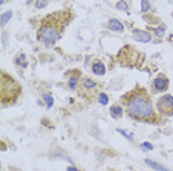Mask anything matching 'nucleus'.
Here are the masks:
<instances>
[{
	"mask_svg": "<svg viewBox=\"0 0 173 171\" xmlns=\"http://www.w3.org/2000/svg\"><path fill=\"white\" fill-rule=\"evenodd\" d=\"M64 15H67V13H64V12L53 13L43 21L41 27L37 33V37L41 43H45L46 46H52L61 38V36L64 33V25L68 24L67 21L62 22Z\"/></svg>",
	"mask_w": 173,
	"mask_h": 171,
	"instance_id": "obj_1",
	"label": "nucleus"
},
{
	"mask_svg": "<svg viewBox=\"0 0 173 171\" xmlns=\"http://www.w3.org/2000/svg\"><path fill=\"white\" fill-rule=\"evenodd\" d=\"M127 114L135 119H148L154 115V108L149 96L142 89H136L127 97Z\"/></svg>",
	"mask_w": 173,
	"mask_h": 171,
	"instance_id": "obj_2",
	"label": "nucleus"
},
{
	"mask_svg": "<svg viewBox=\"0 0 173 171\" xmlns=\"http://www.w3.org/2000/svg\"><path fill=\"white\" fill-rule=\"evenodd\" d=\"M21 93V87L18 81H15L6 72H2V105H11L16 101Z\"/></svg>",
	"mask_w": 173,
	"mask_h": 171,
	"instance_id": "obj_3",
	"label": "nucleus"
},
{
	"mask_svg": "<svg viewBox=\"0 0 173 171\" xmlns=\"http://www.w3.org/2000/svg\"><path fill=\"white\" fill-rule=\"evenodd\" d=\"M157 109L161 115H173V96L164 94L157 101Z\"/></svg>",
	"mask_w": 173,
	"mask_h": 171,
	"instance_id": "obj_4",
	"label": "nucleus"
},
{
	"mask_svg": "<svg viewBox=\"0 0 173 171\" xmlns=\"http://www.w3.org/2000/svg\"><path fill=\"white\" fill-rule=\"evenodd\" d=\"M169 87V80L164 77V75H158L154 81H153V90L155 93H161V91H166Z\"/></svg>",
	"mask_w": 173,
	"mask_h": 171,
	"instance_id": "obj_5",
	"label": "nucleus"
},
{
	"mask_svg": "<svg viewBox=\"0 0 173 171\" xmlns=\"http://www.w3.org/2000/svg\"><path fill=\"white\" fill-rule=\"evenodd\" d=\"M132 37L138 41H142V43H148L151 41V34L146 33V31H141V30H133L132 31Z\"/></svg>",
	"mask_w": 173,
	"mask_h": 171,
	"instance_id": "obj_6",
	"label": "nucleus"
},
{
	"mask_svg": "<svg viewBox=\"0 0 173 171\" xmlns=\"http://www.w3.org/2000/svg\"><path fill=\"white\" fill-rule=\"evenodd\" d=\"M108 28H110L111 31H123L124 30V25H123V22H120L118 19H110V22H108Z\"/></svg>",
	"mask_w": 173,
	"mask_h": 171,
	"instance_id": "obj_7",
	"label": "nucleus"
},
{
	"mask_svg": "<svg viewBox=\"0 0 173 171\" xmlns=\"http://www.w3.org/2000/svg\"><path fill=\"white\" fill-rule=\"evenodd\" d=\"M145 164H146L148 167H151L153 170H155V171H170L169 168L163 167L161 164H158V162H155V161H151V159H145Z\"/></svg>",
	"mask_w": 173,
	"mask_h": 171,
	"instance_id": "obj_8",
	"label": "nucleus"
},
{
	"mask_svg": "<svg viewBox=\"0 0 173 171\" xmlns=\"http://www.w3.org/2000/svg\"><path fill=\"white\" fill-rule=\"evenodd\" d=\"M92 71H93V74H96V75H104L105 74V65L98 61V62H95L92 65Z\"/></svg>",
	"mask_w": 173,
	"mask_h": 171,
	"instance_id": "obj_9",
	"label": "nucleus"
},
{
	"mask_svg": "<svg viewBox=\"0 0 173 171\" xmlns=\"http://www.w3.org/2000/svg\"><path fill=\"white\" fill-rule=\"evenodd\" d=\"M15 65L21 66V68H27L28 62H27V55L25 53H19L16 58H15Z\"/></svg>",
	"mask_w": 173,
	"mask_h": 171,
	"instance_id": "obj_10",
	"label": "nucleus"
},
{
	"mask_svg": "<svg viewBox=\"0 0 173 171\" xmlns=\"http://www.w3.org/2000/svg\"><path fill=\"white\" fill-rule=\"evenodd\" d=\"M80 86H81V89H84V90H93L98 84H96L93 80H90V78H83Z\"/></svg>",
	"mask_w": 173,
	"mask_h": 171,
	"instance_id": "obj_11",
	"label": "nucleus"
},
{
	"mask_svg": "<svg viewBox=\"0 0 173 171\" xmlns=\"http://www.w3.org/2000/svg\"><path fill=\"white\" fill-rule=\"evenodd\" d=\"M110 114H111L113 118H120V117L123 115V108H121L120 105H113V106L110 108Z\"/></svg>",
	"mask_w": 173,
	"mask_h": 171,
	"instance_id": "obj_12",
	"label": "nucleus"
},
{
	"mask_svg": "<svg viewBox=\"0 0 173 171\" xmlns=\"http://www.w3.org/2000/svg\"><path fill=\"white\" fill-rule=\"evenodd\" d=\"M12 18V10H8V12H5V13H2V18H0V25L2 27H5L6 24H8V21Z\"/></svg>",
	"mask_w": 173,
	"mask_h": 171,
	"instance_id": "obj_13",
	"label": "nucleus"
},
{
	"mask_svg": "<svg viewBox=\"0 0 173 171\" xmlns=\"http://www.w3.org/2000/svg\"><path fill=\"white\" fill-rule=\"evenodd\" d=\"M43 101H45V103H46L48 108H52L53 106V96L50 93H45V94H43Z\"/></svg>",
	"mask_w": 173,
	"mask_h": 171,
	"instance_id": "obj_14",
	"label": "nucleus"
},
{
	"mask_svg": "<svg viewBox=\"0 0 173 171\" xmlns=\"http://www.w3.org/2000/svg\"><path fill=\"white\" fill-rule=\"evenodd\" d=\"M98 102L105 106V105L108 103V96H106L105 93H99V94H98Z\"/></svg>",
	"mask_w": 173,
	"mask_h": 171,
	"instance_id": "obj_15",
	"label": "nucleus"
},
{
	"mask_svg": "<svg viewBox=\"0 0 173 171\" xmlns=\"http://www.w3.org/2000/svg\"><path fill=\"white\" fill-rule=\"evenodd\" d=\"M77 83H78V78H77V75H76V77H71V78L68 80V87H70L71 90H74V89L77 87Z\"/></svg>",
	"mask_w": 173,
	"mask_h": 171,
	"instance_id": "obj_16",
	"label": "nucleus"
},
{
	"mask_svg": "<svg viewBox=\"0 0 173 171\" xmlns=\"http://www.w3.org/2000/svg\"><path fill=\"white\" fill-rule=\"evenodd\" d=\"M116 6H117V9H120V10H124V12L129 10V5L124 2V0H120V2H118Z\"/></svg>",
	"mask_w": 173,
	"mask_h": 171,
	"instance_id": "obj_17",
	"label": "nucleus"
},
{
	"mask_svg": "<svg viewBox=\"0 0 173 171\" xmlns=\"http://www.w3.org/2000/svg\"><path fill=\"white\" fill-rule=\"evenodd\" d=\"M154 33L157 34V37H163L166 33V25H160L158 28H154Z\"/></svg>",
	"mask_w": 173,
	"mask_h": 171,
	"instance_id": "obj_18",
	"label": "nucleus"
},
{
	"mask_svg": "<svg viewBox=\"0 0 173 171\" xmlns=\"http://www.w3.org/2000/svg\"><path fill=\"white\" fill-rule=\"evenodd\" d=\"M142 8H141V10L145 13V12H148L149 9H151V5H149V2H148V0H142Z\"/></svg>",
	"mask_w": 173,
	"mask_h": 171,
	"instance_id": "obj_19",
	"label": "nucleus"
},
{
	"mask_svg": "<svg viewBox=\"0 0 173 171\" xmlns=\"http://www.w3.org/2000/svg\"><path fill=\"white\" fill-rule=\"evenodd\" d=\"M48 3H49V0H36V8L41 9V8H45Z\"/></svg>",
	"mask_w": 173,
	"mask_h": 171,
	"instance_id": "obj_20",
	"label": "nucleus"
},
{
	"mask_svg": "<svg viewBox=\"0 0 173 171\" xmlns=\"http://www.w3.org/2000/svg\"><path fill=\"white\" fill-rule=\"evenodd\" d=\"M117 131H118V133H121V134H123V136H124L126 139H129V140H132V139H133V136H132V134H129V133H127L126 130H121V128H117Z\"/></svg>",
	"mask_w": 173,
	"mask_h": 171,
	"instance_id": "obj_21",
	"label": "nucleus"
},
{
	"mask_svg": "<svg viewBox=\"0 0 173 171\" xmlns=\"http://www.w3.org/2000/svg\"><path fill=\"white\" fill-rule=\"evenodd\" d=\"M141 148H142V149H146V151H153V149H154V148H153V144L148 143V142H146V143H142Z\"/></svg>",
	"mask_w": 173,
	"mask_h": 171,
	"instance_id": "obj_22",
	"label": "nucleus"
},
{
	"mask_svg": "<svg viewBox=\"0 0 173 171\" xmlns=\"http://www.w3.org/2000/svg\"><path fill=\"white\" fill-rule=\"evenodd\" d=\"M67 171H78V170H77L76 167H73V165H71V167H68V168H67Z\"/></svg>",
	"mask_w": 173,
	"mask_h": 171,
	"instance_id": "obj_23",
	"label": "nucleus"
},
{
	"mask_svg": "<svg viewBox=\"0 0 173 171\" xmlns=\"http://www.w3.org/2000/svg\"><path fill=\"white\" fill-rule=\"evenodd\" d=\"M5 2H6V0H0V3H2V5H3V3H5Z\"/></svg>",
	"mask_w": 173,
	"mask_h": 171,
	"instance_id": "obj_24",
	"label": "nucleus"
},
{
	"mask_svg": "<svg viewBox=\"0 0 173 171\" xmlns=\"http://www.w3.org/2000/svg\"><path fill=\"white\" fill-rule=\"evenodd\" d=\"M12 170H13V171H21V170H18V168H12Z\"/></svg>",
	"mask_w": 173,
	"mask_h": 171,
	"instance_id": "obj_25",
	"label": "nucleus"
},
{
	"mask_svg": "<svg viewBox=\"0 0 173 171\" xmlns=\"http://www.w3.org/2000/svg\"><path fill=\"white\" fill-rule=\"evenodd\" d=\"M33 2V0H27V3H31Z\"/></svg>",
	"mask_w": 173,
	"mask_h": 171,
	"instance_id": "obj_26",
	"label": "nucleus"
}]
</instances>
